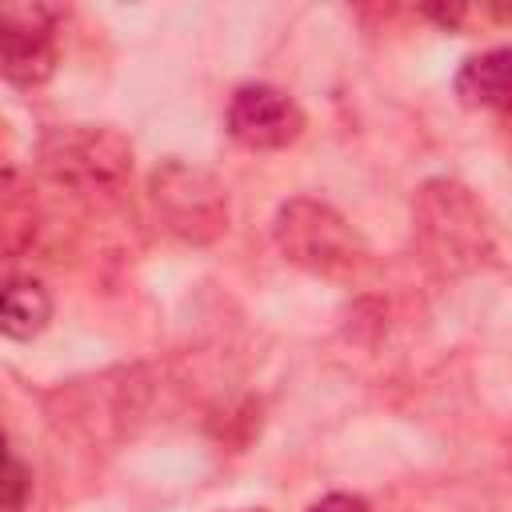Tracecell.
<instances>
[{"label":"cell","mask_w":512,"mask_h":512,"mask_svg":"<svg viewBox=\"0 0 512 512\" xmlns=\"http://www.w3.org/2000/svg\"><path fill=\"white\" fill-rule=\"evenodd\" d=\"M412 224L428 252L448 272H476L500 260V240L484 200L460 180H428L412 200Z\"/></svg>","instance_id":"cell-1"},{"label":"cell","mask_w":512,"mask_h":512,"mask_svg":"<svg viewBox=\"0 0 512 512\" xmlns=\"http://www.w3.org/2000/svg\"><path fill=\"white\" fill-rule=\"evenodd\" d=\"M272 240L280 256L312 276H348L364 260V240L344 212L316 196H292L276 208Z\"/></svg>","instance_id":"cell-2"},{"label":"cell","mask_w":512,"mask_h":512,"mask_svg":"<svg viewBox=\"0 0 512 512\" xmlns=\"http://www.w3.org/2000/svg\"><path fill=\"white\" fill-rule=\"evenodd\" d=\"M148 204L160 216V224L180 236L184 244H212L228 232L232 204L228 188L216 172L192 164V160H164L148 176Z\"/></svg>","instance_id":"cell-3"},{"label":"cell","mask_w":512,"mask_h":512,"mask_svg":"<svg viewBox=\"0 0 512 512\" xmlns=\"http://www.w3.org/2000/svg\"><path fill=\"white\" fill-rule=\"evenodd\" d=\"M40 168L72 192H116L132 176V140L108 124H68L40 140Z\"/></svg>","instance_id":"cell-4"},{"label":"cell","mask_w":512,"mask_h":512,"mask_svg":"<svg viewBox=\"0 0 512 512\" xmlns=\"http://www.w3.org/2000/svg\"><path fill=\"white\" fill-rule=\"evenodd\" d=\"M224 128L248 152H280V148L300 140L304 108L296 104L292 92L264 84V80H252V84H240L232 92L228 112H224Z\"/></svg>","instance_id":"cell-5"},{"label":"cell","mask_w":512,"mask_h":512,"mask_svg":"<svg viewBox=\"0 0 512 512\" xmlns=\"http://www.w3.org/2000/svg\"><path fill=\"white\" fill-rule=\"evenodd\" d=\"M60 8L16 4L0 8V80L12 88H40L56 76L60 48L52 36V20Z\"/></svg>","instance_id":"cell-6"},{"label":"cell","mask_w":512,"mask_h":512,"mask_svg":"<svg viewBox=\"0 0 512 512\" xmlns=\"http://www.w3.org/2000/svg\"><path fill=\"white\" fill-rule=\"evenodd\" d=\"M52 292L32 276H0V336L36 340L52 324Z\"/></svg>","instance_id":"cell-7"},{"label":"cell","mask_w":512,"mask_h":512,"mask_svg":"<svg viewBox=\"0 0 512 512\" xmlns=\"http://www.w3.org/2000/svg\"><path fill=\"white\" fill-rule=\"evenodd\" d=\"M508 72H512V52L488 48L476 52L460 64L456 72V96L464 108H488V112H504L508 108Z\"/></svg>","instance_id":"cell-8"},{"label":"cell","mask_w":512,"mask_h":512,"mask_svg":"<svg viewBox=\"0 0 512 512\" xmlns=\"http://www.w3.org/2000/svg\"><path fill=\"white\" fill-rule=\"evenodd\" d=\"M36 240V208L16 176H0V264L20 260Z\"/></svg>","instance_id":"cell-9"},{"label":"cell","mask_w":512,"mask_h":512,"mask_svg":"<svg viewBox=\"0 0 512 512\" xmlns=\"http://www.w3.org/2000/svg\"><path fill=\"white\" fill-rule=\"evenodd\" d=\"M28 488H32L28 468L8 452V444H4V436H0V512H16V508H24Z\"/></svg>","instance_id":"cell-10"},{"label":"cell","mask_w":512,"mask_h":512,"mask_svg":"<svg viewBox=\"0 0 512 512\" xmlns=\"http://www.w3.org/2000/svg\"><path fill=\"white\" fill-rule=\"evenodd\" d=\"M308 512H372V504L364 496H356V492H328Z\"/></svg>","instance_id":"cell-11"},{"label":"cell","mask_w":512,"mask_h":512,"mask_svg":"<svg viewBox=\"0 0 512 512\" xmlns=\"http://www.w3.org/2000/svg\"><path fill=\"white\" fill-rule=\"evenodd\" d=\"M424 16H432L444 28H460L468 20V8H460V4H452V8H424Z\"/></svg>","instance_id":"cell-12"}]
</instances>
